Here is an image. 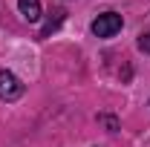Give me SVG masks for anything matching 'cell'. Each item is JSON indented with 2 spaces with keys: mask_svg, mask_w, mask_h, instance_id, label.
I'll list each match as a JSON object with an SVG mask.
<instances>
[{
  "mask_svg": "<svg viewBox=\"0 0 150 147\" xmlns=\"http://www.w3.org/2000/svg\"><path fill=\"white\" fill-rule=\"evenodd\" d=\"M23 92H26V87L18 75L9 72V69H0V98L3 101H18Z\"/></svg>",
  "mask_w": 150,
  "mask_h": 147,
  "instance_id": "2",
  "label": "cell"
},
{
  "mask_svg": "<svg viewBox=\"0 0 150 147\" xmlns=\"http://www.w3.org/2000/svg\"><path fill=\"white\" fill-rule=\"evenodd\" d=\"M121 26H124V20L118 12H104V15H98L93 20V35L95 37H112L115 32H121Z\"/></svg>",
  "mask_w": 150,
  "mask_h": 147,
  "instance_id": "1",
  "label": "cell"
},
{
  "mask_svg": "<svg viewBox=\"0 0 150 147\" xmlns=\"http://www.w3.org/2000/svg\"><path fill=\"white\" fill-rule=\"evenodd\" d=\"M98 121H101L107 130H118V121H115L112 115H98Z\"/></svg>",
  "mask_w": 150,
  "mask_h": 147,
  "instance_id": "6",
  "label": "cell"
},
{
  "mask_svg": "<svg viewBox=\"0 0 150 147\" xmlns=\"http://www.w3.org/2000/svg\"><path fill=\"white\" fill-rule=\"evenodd\" d=\"M139 49H142L144 55H150V29H147V32H142V35H139Z\"/></svg>",
  "mask_w": 150,
  "mask_h": 147,
  "instance_id": "5",
  "label": "cell"
},
{
  "mask_svg": "<svg viewBox=\"0 0 150 147\" xmlns=\"http://www.w3.org/2000/svg\"><path fill=\"white\" fill-rule=\"evenodd\" d=\"M64 18H67V12H64V9H55V12H52V18L43 23V29H40V37H49V35L58 29V26L64 23Z\"/></svg>",
  "mask_w": 150,
  "mask_h": 147,
  "instance_id": "4",
  "label": "cell"
},
{
  "mask_svg": "<svg viewBox=\"0 0 150 147\" xmlns=\"http://www.w3.org/2000/svg\"><path fill=\"white\" fill-rule=\"evenodd\" d=\"M18 9L23 20H29V23H38L40 15H43V9H40V0H18Z\"/></svg>",
  "mask_w": 150,
  "mask_h": 147,
  "instance_id": "3",
  "label": "cell"
}]
</instances>
